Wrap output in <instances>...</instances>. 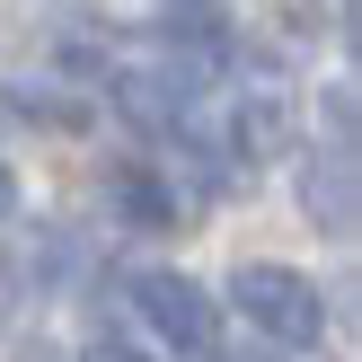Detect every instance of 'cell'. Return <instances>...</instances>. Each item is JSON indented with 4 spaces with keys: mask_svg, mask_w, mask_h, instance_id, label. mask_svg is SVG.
<instances>
[{
    "mask_svg": "<svg viewBox=\"0 0 362 362\" xmlns=\"http://www.w3.org/2000/svg\"><path fill=\"white\" fill-rule=\"evenodd\" d=\"M230 300H239V318L265 336V345H318L327 336V300H318V283L300 274V265H274V257H257V265H239L230 274Z\"/></svg>",
    "mask_w": 362,
    "mask_h": 362,
    "instance_id": "cell-1",
    "label": "cell"
},
{
    "mask_svg": "<svg viewBox=\"0 0 362 362\" xmlns=\"http://www.w3.org/2000/svg\"><path fill=\"white\" fill-rule=\"evenodd\" d=\"M115 204L133 212L141 230H168L177 212H186V204H177V186H151V177H141V168H124V177H115Z\"/></svg>",
    "mask_w": 362,
    "mask_h": 362,
    "instance_id": "cell-5",
    "label": "cell"
},
{
    "mask_svg": "<svg viewBox=\"0 0 362 362\" xmlns=\"http://www.w3.org/2000/svg\"><path fill=\"white\" fill-rule=\"evenodd\" d=\"M239 151H247V159L283 151V98H247V106H239Z\"/></svg>",
    "mask_w": 362,
    "mask_h": 362,
    "instance_id": "cell-6",
    "label": "cell"
},
{
    "mask_svg": "<svg viewBox=\"0 0 362 362\" xmlns=\"http://www.w3.org/2000/svg\"><path fill=\"white\" fill-rule=\"evenodd\" d=\"M133 310H141V327H151L159 345L221 354V310H212V292L194 274H177V265H141V274H133Z\"/></svg>",
    "mask_w": 362,
    "mask_h": 362,
    "instance_id": "cell-2",
    "label": "cell"
},
{
    "mask_svg": "<svg viewBox=\"0 0 362 362\" xmlns=\"http://www.w3.org/2000/svg\"><path fill=\"white\" fill-rule=\"evenodd\" d=\"M300 212H310L327 239H354V151H310L300 159Z\"/></svg>",
    "mask_w": 362,
    "mask_h": 362,
    "instance_id": "cell-4",
    "label": "cell"
},
{
    "mask_svg": "<svg viewBox=\"0 0 362 362\" xmlns=\"http://www.w3.org/2000/svg\"><path fill=\"white\" fill-rule=\"evenodd\" d=\"M80 362H151V354H133V345H124V336H98V345H88Z\"/></svg>",
    "mask_w": 362,
    "mask_h": 362,
    "instance_id": "cell-7",
    "label": "cell"
},
{
    "mask_svg": "<svg viewBox=\"0 0 362 362\" xmlns=\"http://www.w3.org/2000/svg\"><path fill=\"white\" fill-rule=\"evenodd\" d=\"M9 204H18V186H9V168H0V221H9Z\"/></svg>",
    "mask_w": 362,
    "mask_h": 362,
    "instance_id": "cell-8",
    "label": "cell"
},
{
    "mask_svg": "<svg viewBox=\"0 0 362 362\" xmlns=\"http://www.w3.org/2000/svg\"><path fill=\"white\" fill-rule=\"evenodd\" d=\"M115 106L133 124H151V133H177L186 124V106H194V53L186 62H133V71H115Z\"/></svg>",
    "mask_w": 362,
    "mask_h": 362,
    "instance_id": "cell-3",
    "label": "cell"
}]
</instances>
